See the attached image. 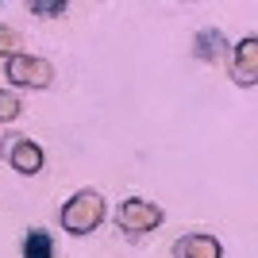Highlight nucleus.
Returning a JSON list of instances; mask_svg holds the SVG:
<instances>
[{
  "label": "nucleus",
  "instance_id": "nucleus-1",
  "mask_svg": "<svg viewBox=\"0 0 258 258\" xmlns=\"http://www.w3.org/2000/svg\"><path fill=\"white\" fill-rule=\"evenodd\" d=\"M58 220H62V227L70 235H89V231H97L104 224V201H100L97 189H81L62 205Z\"/></svg>",
  "mask_w": 258,
  "mask_h": 258
},
{
  "label": "nucleus",
  "instance_id": "nucleus-2",
  "mask_svg": "<svg viewBox=\"0 0 258 258\" xmlns=\"http://www.w3.org/2000/svg\"><path fill=\"white\" fill-rule=\"evenodd\" d=\"M4 77L16 89H46L54 81V62L35 58V54H12L4 58Z\"/></svg>",
  "mask_w": 258,
  "mask_h": 258
},
{
  "label": "nucleus",
  "instance_id": "nucleus-3",
  "mask_svg": "<svg viewBox=\"0 0 258 258\" xmlns=\"http://www.w3.org/2000/svg\"><path fill=\"white\" fill-rule=\"evenodd\" d=\"M0 154H4V162H8L16 173H23V177H35V173L43 170V162H46V154H43V147L35 139H27V135H4V143H0Z\"/></svg>",
  "mask_w": 258,
  "mask_h": 258
},
{
  "label": "nucleus",
  "instance_id": "nucleus-4",
  "mask_svg": "<svg viewBox=\"0 0 258 258\" xmlns=\"http://www.w3.org/2000/svg\"><path fill=\"white\" fill-rule=\"evenodd\" d=\"M162 224V208L154 201H143V197H127L123 205L116 208V227L127 231V235H147Z\"/></svg>",
  "mask_w": 258,
  "mask_h": 258
},
{
  "label": "nucleus",
  "instance_id": "nucleus-5",
  "mask_svg": "<svg viewBox=\"0 0 258 258\" xmlns=\"http://www.w3.org/2000/svg\"><path fill=\"white\" fill-rule=\"evenodd\" d=\"M231 77H235V85H243V89L258 85V39L254 35H247V39L231 50Z\"/></svg>",
  "mask_w": 258,
  "mask_h": 258
},
{
  "label": "nucleus",
  "instance_id": "nucleus-6",
  "mask_svg": "<svg viewBox=\"0 0 258 258\" xmlns=\"http://www.w3.org/2000/svg\"><path fill=\"white\" fill-rule=\"evenodd\" d=\"M173 258H224V247L208 231H189L173 243Z\"/></svg>",
  "mask_w": 258,
  "mask_h": 258
},
{
  "label": "nucleus",
  "instance_id": "nucleus-7",
  "mask_svg": "<svg viewBox=\"0 0 258 258\" xmlns=\"http://www.w3.org/2000/svg\"><path fill=\"white\" fill-rule=\"evenodd\" d=\"M193 54L201 58V62H220L227 54V39L220 27H201V31L193 35Z\"/></svg>",
  "mask_w": 258,
  "mask_h": 258
},
{
  "label": "nucleus",
  "instance_id": "nucleus-8",
  "mask_svg": "<svg viewBox=\"0 0 258 258\" xmlns=\"http://www.w3.org/2000/svg\"><path fill=\"white\" fill-rule=\"evenodd\" d=\"M54 254V239L50 231L43 227H31L27 235H23V258H50Z\"/></svg>",
  "mask_w": 258,
  "mask_h": 258
},
{
  "label": "nucleus",
  "instance_id": "nucleus-9",
  "mask_svg": "<svg viewBox=\"0 0 258 258\" xmlns=\"http://www.w3.org/2000/svg\"><path fill=\"white\" fill-rule=\"evenodd\" d=\"M23 112V104H20V97L12 93V89H0V123H12V119Z\"/></svg>",
  "mask_w": 258,
  "mask_h": 258
},
{
  "label": "nucleus",
  "instance_id": "nucleus-10",
  "mask_svg": "<svg viewBox=\"0 0 258 258\" xmlns=\"http://www.w3.org/2000/svg\"><path fill=\"white\" fill-rule=\"evenodd\" d=\"M66 8H70L66 0H31V4H27V12L46 16V20H50V16H66Z\"/></svg>",
  "mask_w": 258,
  "mask_h": 258
},
{
  "label": "nucleus",
  "instance_id": "nucleus-11",
  "mask_svg": "<svg viewBox=\"0 0 258 258\" xmlns=\"http://www.w3.org/2000/svg\"><path fill=\"white\" fill-rule=\"evenodd\" d=\"M16 46H20V35L12 31L8 23H0V58H12V54H20Z\"/></svg>",
  "mask_w": 258,
  "mask_h": 258
}]
</instances>
